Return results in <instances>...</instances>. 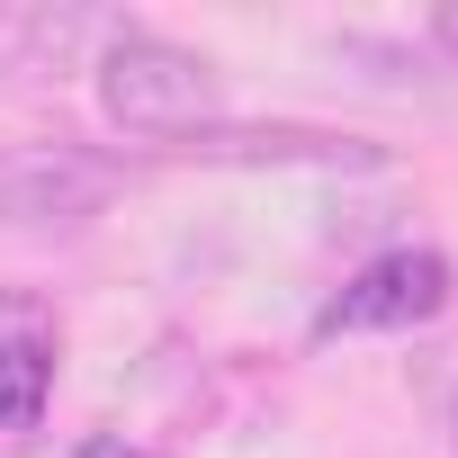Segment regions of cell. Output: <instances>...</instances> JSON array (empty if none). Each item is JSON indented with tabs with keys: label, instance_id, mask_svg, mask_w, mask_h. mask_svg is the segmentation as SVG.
Wrapping results in <instances>:
<instances>
[{
	"label": "cell",
	"instance_id": "1",
	"mask_svg": "<svg viewBox=\"0 0 458 458\" xmlns=\"http://www.w3.org/2000/svg\"><path fill=\"white\" fill-rule=\"evenodd\" d=\"M99 108L126 135H162L189 144L207 126H225V81L198 46L153 37V28H108L99 37Z\"/></svg>",
	"mask_w": 458,
	"mask_h": 458
},
{
	"label": "cell",
	"instance_id": "2",
	"mask_svg": "<svg viewBox=\"0 0 458 458\" xmlns=\"http://www.w3.org/2000/svg\"><path fill=\"white\" fill-rule=\"evenodd\" d=\"M126 171L72 135H19L0 144V225H90Z\"/></svg>",
	"mask_w": 458,
	"mask_h": 458
},
{
	"label": "cell",
	"instance_id": "3",
	"mask_svg": "<svg viewBox=\"0 0 458 458\" xmlns=\"http://www.w3.org/2000/svg\"><path fill=\"white\" fill-rule=\"evenodd\" d=\"M440 306H449V261L431 243H395L324 306V333H404V324H431Z\"/></svg>",
	"mask_w": 458,
	"mask_h": 458
},
{
	"label": "cell",
	"instance_id": "4",
	"mask_svg": "<svg viewBox=\"0 0 458 458\" xmlns=\"http://www.w3.org/2000/svg\"><path fill=\"white\" fill-rule=\"evenodd\" d=\"M180 153L198 162H306V171H377L386 153L360 135H324V126H207Z\"/></svg>",
	"mask_w": 458,
	"mask_h": 458
},
{
	"label": "cell",
	"instance_id": "5",
	"mask_svg": "<svg viewBox=\"0 0 458 458\" xmlns=\"http://www.w3.org/2000/svg\"><path fill=\"white\" fill-rule=\"evenodd\" d=\"M90 37H99V19H81V10H0V81L64 72Z\"/></svg>",
	"mask_w": 458,
	"mask_h": 458
},
{
	"label": "cell",
	"instance_id": "6",
	"mask_svg": "<svg viewBox=\"0 0 458 458\" xmlns=\"http://www.w3.org/2000/svg\"><path fill=\"white\" fill-rule=\"evenodd\" d=\"M55 395V351L46 342H0V431H28Z\"/></svg>",
	"mask_w": 458,
	"mask_h": 458
},
{
	"label": "cell",
	"instance_id": "7",
	"mask_svg": "<svg viewBox=\"0 0 458 458\" xmlns=\"http://www.w3.org/2000/svg\"><path fill=\"white\" fill-rule=\"evenodd\" d=\"M431 46L458 64V0H449V10H431Z\"/></svg>",
	"mask_w": 458,
	"mask_h": 458
},
{
	"label": "cell",
	"instance_id": "8",
	"mask_svg": "<svg viewBox=\"0 0 458 458\" xmlns=\"http://www.w3.org/2000/svg\"><path fill=\"white\" fill-rule=\"evenodd\" d=\"M72 458H144V449H135V440H117V431H99V440H81Z\"/></svg>",
	"mask_w": 458,
	"mask_h": 458
},
{
	"label": "cell",
	"instance_id": "9",
	"mask_svg": "<svg viewBox=\"0 0 458 458\" xmlns=\"http://www.w3.org/2000/svg\"><path fill=\"white\" fill-rule=\"evenodd\" d=\"M449 440H458V395H449Z\"/></svg>",
	"mask_w": 458,
	"mask_h": 458
}]
</instances>
